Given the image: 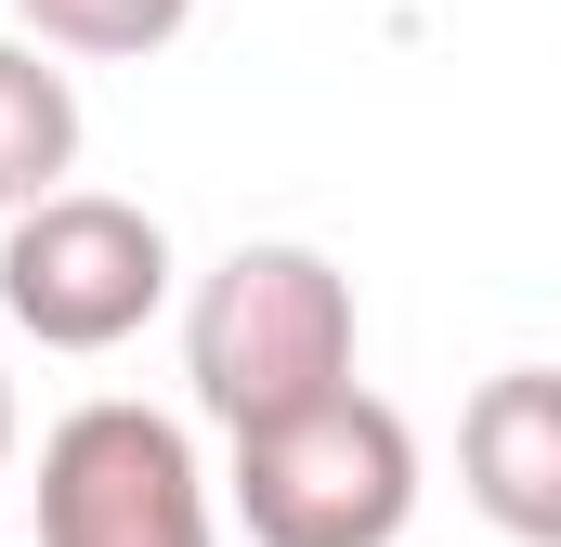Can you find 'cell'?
Here are the masks:
<instances>
[{"label":"cell","mask_w":561,"mask_h":547,"mask_svg":"<svg viewBox=\"0 0 561 547\" xmlns=\"http://www.w3.org/2000/svg\"><path fill=\"white\" fill-rule=\"evenodd\" d=\"M183 379L236 443L353 392V274L300 235H249L183 300Z\"/></svg>","instance_id":"cell-1"},{"label":"cell","mask_w":561,"mask_h":547,"mask_svg":"<svg viewBox=\"0 0 561 547\" xmlns=\"http://www.w3.org/2000/svg\"><path fill=\"white\" fill-rule=\"evenodd\" d=\"M0 469H13V379H0Z\"/></svg>","instance_id":"cell-8"},{"label":"cell","mask_w":561,"mask_h":547,"mask_svg":"<svg viewBox=\"0 0 561 547\" xmlns=\"http://www.w3.org/2000/svg\"><path fill=\"white\" fill-rule=\"evenodd\" d=\"M236 522L262 547H392L419 522V430L379 392H340L287 430H249L236 443Z\"/></svg>","instance_id":"cell-2"},{"label":"cell","mask_w":561,"mask_h":547,"mask_svg":"<svg viewBox=\"0 0 561 547\" xmlns=\"http://www.w3.org/2000/svg\"><path fill=\"white\" fill-rule=\"evenodd\" d=\"M457 482L510 547H561V365H510L457 417Z\"/></svg>","instance_id":"cell-5"},{"label":"cell","mask_w":561,"mask_h":547,"mask_svg":"<svg viewBox=\"0 0 561 547\" xmlns=\"http://www.w3.org/2000/svg\"><path fill=\"white\" fill-rule=\"evenodd\" d=\"M53 53H92V66H144L196 26V0H13Z\"/></svg>","instance_id":"cell-7"},{"label":"cell","mask_w":561,"mask_h":547,"mask_svg":"<svg viewBox=\"0 0 561 547\" xmlns=\"http://www.w3.org/2000/svg\"><path fill=\"white\" fill-rule=\"evenodd\" d=\"M170 300V235L131 196H39L26 222H0V313L39 352H118L144 313Z\"/></svg>","instance_id":"cell-3"},{"label":"cell","mask_w":561,"mask_h":547,"mask_svg":"<svg viewBox=\"0 0 561 547\" xmlns=\"http://www.w3.org/2000/svg\"><path fill=\"white\" fill-rule=\"evenodd\" d=\"M39 547H209V469L183 417L79 405L39 443Z\"/></svg>","instance_id":"cell-4"},{"label":"cell","mask_w":561,"mask_h":547,"mask_svg":"<svg viewBox=\"0 0 561 547\" xmlns=\"http://www.w3.org/2000/svg\"><path fill=\"white\" fill-rule=\"evenodd\" d=\"M79 170V92L66 66H39L26 39H0V222H26L39 196H66Z\"/></svg>","instance_id":"cell-6"}]
</instances>
